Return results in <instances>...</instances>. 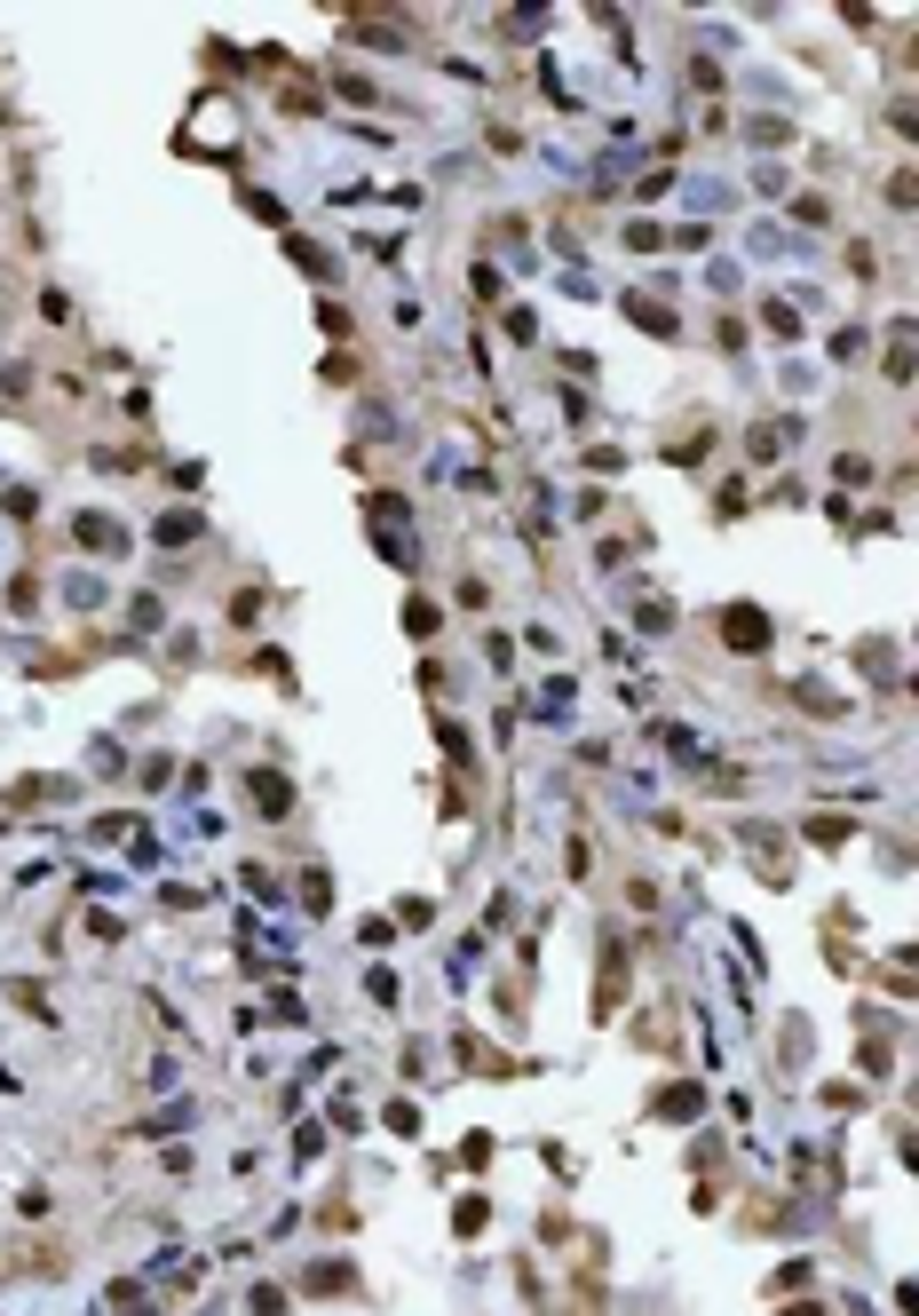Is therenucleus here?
Instances as JSON below:
<instances>
[{
  "label": "nucleus",
  "mask_w": 919,
  "mask_h": 1316,
  "mask_svg": "<svg viewBox=\"0 0 919 1316\" xmlns=\"http://www.w3.org/2000/svg\"><path fill=\"white\" fill-rule=\"evenodd\" d=\"M721 643H729V650H761V643H769V619H761L753 603H729V611H721Z\"/></svg>",
  "instance_id": "nucleus-1"
},
{
  "label": "nucleus",
  "mask_w": 919,
  "mask_h": 1316,
  "mask_svg": "<svg viewBox=\"0 0 919 1316\" xmlns=\"http://www.w3.org/2000/svg\"><path fill=\"white\" fill-rule=\"evenodd\" d=\"M254 801H262V810H270V817H286L293 785H286V777H270V770H262V777H254Z\"/></svg>",
  "instance_id": "nucleus-2"
}]
</instances>
